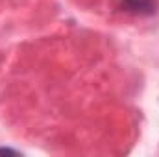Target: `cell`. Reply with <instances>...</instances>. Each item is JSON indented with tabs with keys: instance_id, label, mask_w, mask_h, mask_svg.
I'll use <instances>...</instances> for the list:
<instances>
[{
	"instance_id": "cell-1",
	"label": "cell",
	"mask_w": 159,
	"mask_h": 157,
	"mask_svg": "<svg viewBox=\"0 0 159 157\" xmlns=\"http://www.w3.org/2000/svg\"><path fill=\"white\" fill-rule=\"evenodd\" d=\"M120 11L137 15V17H150L157 11V0H117Z\"/></svg>"
},
{
	"instance_id": "cell-2",
	"label": "cell",
	"mask_w": 159,
	"mask_h": 157,
	"mask_svg": "<svg viewBox=\"0 0 159 157\" xmlns=\"http://www.w3.org/2000/svg\"><path fill=\"white\" fill-rule=\"evenodd\" d=\"M0 154H13V155H19L17 150H11V148H0Z\"/></svg>"
}]
</instances>
